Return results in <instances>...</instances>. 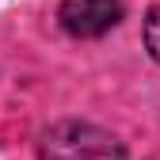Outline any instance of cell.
<instances>
[{"label":"cell","instance_id":"obj_1","mask_svg":"<svg viewBox=\"0 0 160 160\" xmlns=\"http://www.w3.org/2000/svg\"><path fill=\"white\" fill-rule=\"evenodd\" d=\"M38 156L42 160H126V149L111 130L80 122V118H65L42 133Z\"/></svg>","mask_w":160,"mask_h":160},{"label":"cell","instance_id":"obj_2","mask_svg":"<svg viewBox=\"0 0 160 160\" xmlns=\"http://www.w3.org/2000/svg\"><path fill=\"white\" fill-rule=\"evenodd\" d=\"M122 15H126L122 0H61L57 8V19L72 38H99L122 23Z\"/></svg>","mask_w":160,"mask_h":160},{"label":"cell","instance_id":"obj_3","mask_svg":"<svg viewBox=\"0 0 160 160\" xmlns=\"http://www.w3.org/2000/svg\"><path fill=\"white\" fill-rule=\"evenodd\" d=\"M145 46L152 53V61L160 65V8H152L149 19H145Z\"/></svg>","mask_w":160,"mask_h":160}]
</instances>
